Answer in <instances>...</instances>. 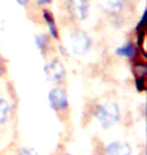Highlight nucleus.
I'll return each instance as SVG.
<instances>
[{
  "instance_id": "f257e3e1",
  "label": "nucleus",
  "mask_w": 147,
  "mask_h": 155,
  "mask_svg": "<svg viewBox=\"0 0 147 155\" xmlns=\"http://www.w3.org/2000/svg\"><path fill=\"white\" fill-rule=\"evenodd\" d=\"M95 117L102 128H112L120 120V108L114 102H106L97 107Z\"/></svg>"
},
{
  "instance_id": "f03ea898",
  "label": "nucleus",
  "mask_w": 147,
  "mask_h": 155,
  "mask_svg": "<svg viewBox=\"0 0 147 155\" xmlns=\"http://www.w3.org/2000/svg\"><path fill=\"white\" fill-rule=\"evenodd\" d=\"M68 46H70L71 51L74 54L77 55L85 54L89 51L91 46L90 38L85 32L82 31L73 32L70 36V40H68Z\"/></svg>"
},
{
  "instance_id": "7ed1b4c3",
  "label": "nucleus",
  "mask_w": 147,
  "mask_h": 155,
  "mask_svg": "<svg viewBox=\"0 0 147 155\" xmlns=\"http://www.w3.org/2000/svg\"><path fill=\"white\" fill-rule=\"evenodd\" d=\"M48 99L49 106L55 111H65L68 106L67 93L61 88L52 89L48 93Z\"/></svg>"
},
{
  "instance_id": "20e7f679",
  "label": "nucleus",
  "mask_w": 147,
  "mask_h": 155,
  "mask_svg": "<svg viewBox=\"0 0 147 155\" xmlns=\"http://www.w3.org/2000/svg\"><path fill=\"white\" fill-rule=\"evenodd\" d=\"M45 73L49 82L54 84H59L64 80L65 72L62 64L58 61H52L45 64Z\"/></svg>"
},
{
  "instance_id": "39448f33",
  "label": "nucleus",
  "mask_w": 147,
  "mask_h": 155,
  "mask_svg": "<svg viewBox=\"0 0 147 155\" xmlns=\"http://www.w3.org/2000/svg\"><path fill=\"white\" fill-rule=\"evenodd\" d=\"M68 8L72 16L78 20H84L88 16L89 5L87 0H68Z\"/></svg>"
},
{
  "instance_id": "423d86ee",
  "label": "nucleus",
  "mask_w": 147,
  "mask_h": 155,
  "mask_svg": "<svg viewBox=\"0 0 147 155\" xmlns=\"http://www.w3.org/2000/svg\"><path fill=\"white\" fill-rule=\"evenodd\" d=\"M106 155H131L132 148L125 141H112L105 148Z\"/></svg>"
},
{
  "instance_id": "0eeeda50",
  "label": "nucleus",
  "mask_w": 147,
  "mask_h": 155,
  "mask_svg": "<svg viewBox=\"0 0 147 155\" xmlns=\"http://www.w3.org/2000/svg\"><path fill=\"white\" fill-rule=\"evenodd\" d=\"M116 54L120 57H124L130 60H133L138 54V49L133 43H125V45L119 46L116 49Z\"/></svg>"
},
{
  "instance_id": "6e6552de",
  "label": "nucleus",
  "mask_w": 147,
  "mask_h": 155,
  "mask_svg": "<svg viewBox=\"0 0 147 155\" xmlns=\"http://www.w3.org/2000/svg\"><path fill=\"white\" fill-rule=\"evenodd\" d=\"M43 18H45V22L48 26L51 35L52 36V38H58V29H57V25H55V19H54V17H52V14L48 11H45L43 12Z\"/></svg>"
},
{
  "instance_id": "1a4fd4ad",
  "label": "nucleus",
  "mask_w": 147,
  "mask_h": 155,
  "mask_svg": "<svg viewBox=\"0 0 147 155\" xmlns=\"http://www.w3.org/2000/svg\"><path fill=\"white\" fill-rule=\"evenodd\" d=\"M10 107L7 101L0 99V124H4L8 119V114Z\"/></svg>"
},
{
  "instance_id": "9d476101",
  "label": "nucleus",
  "mask_w": 147,
  "mask_h": 155,
  "mask_svg": "<svg viewBox=\"0 0 147 155\" xmlns=\"http://www.w3.org/2000/svg\"><path fill=\"white\" fill-rule=\"evenodd\" d=\"M35 43L37 48L39 49L42 54H45L48 48V38L45 35H39L35 38Z\"/></svg>"
},
{
  "instance_id": "9b49d317",
  "label": "nucleus",
  "mask_w": 147,
  "mask_h": 155,
  "mask_svg": "<svg viewBox=\"0 0 147 155\" xmlns=\"http://www.w3.org/2000/svg\"><path fill=\"white\" fill-rule=\"evenodd\" d=\"M123 0H103V5L109 11H118L121 8Z\"/></svg>"
},
{
  "instance_id": "f8f14e48",
  "label": "nucleus",
  "mask_w": 147,
  "mask_h": 155,
  "mask_svg": "<svg viewBox=\"0 0 147 155\" xmlns=\"http://www.w3.org/2000/svg\"><path fill=\"white\" fill-rule=\"evenodd\" d=\"M133 72L134 75H135L136 79H139V78H145L146 76V72H147V68L145 64H136L133 68Z\"/></svg>"
},
{
  "instance_id": "ddd939ff",
  "label": "nucleus",
  "mask_w": 147,
  "mask_h": 155,
  "mask_svg": "<svg viewBox=\"0 0 147 155\" xmlns=\"http://www.w3.org/2000/svg\"><path fill=\"white\" fill-rule=\"evenodd\" d=\"M18 155H38V154H37L36 151L34 149H32V148L22 147V148H20Z\"/></svg>"
},
{
  "instance_id": "4468645a",
  "label": "nucleus",
  "mask_w": 147,
  "mask_h": 155,
  "mask_svg": "<svg viewBox=\"0 0 147 155\" xmlns=\"http://www.w3.org/2000/svg\"><path fill=\"white\" fill-rule=\"evenodd\" d=\"M136 82V87L137 90L140 92L145 91L146 87H145V78H139V79H135Z\"/></svg>"
},
{
  "instance_id": "2eb2a0df",
  "label": "nucleus",
  "mask_w": 147,
  "mask_h": 155,
  "mask_svg": "<svg viewBox=\"0 0 147 155\" xmlns=\"http://www.w3.org/2000/svg\"><path fill=\"white\" fill-rule=\"evenodd\" d=\"M52 0H37V3H38L39 5H45V4H48V3H51Z\"/></svg>"
},
{
  "instance_id": "dca6fc26",
  "label": "nucleus",
  "mask_w": 147,
  "mask_h": 155,
  "mask_svg": "<svg viewBox=\"0 0 147 155\" xmlns=\"http://www.w3.org/2000/svg\"><path fill=\"white\" fill-rule=\"evenodd\" d=\"M18 4H20V5H25V4H27L28 3V1L29 0H15Z\"/></svg>"
},
{
  "instance_id": "f3484780",
  "label": "nucleus",
  "mask_w": 147,
  "mask_h": 155,
  "mask_svg": "<svg viewBox=\"0 0 147 155\" xmlns=\"http://www.w3.org/2000/svg\"><path fill=\"white\" fill-rule=\"evenodd\" d=\"M2 74H3V69H2V66L0 64V76H1Z\"/></svg>"
},
{
  "instance_id": "a211bd4d",
  "label": "nucleus",
  "mask_w": 147,
  "mask_h": 155,
  "mask_svg": "<svg viewBox=\"0 0 147 155\" xmlns=\"http://www.w3.org/2000/svg\"><path fill=\"white\" fill-rule=\"evenodd\" d=\"M67 155H72V154H67Z\"/></svg>"
}]
</instances>
